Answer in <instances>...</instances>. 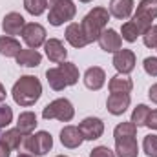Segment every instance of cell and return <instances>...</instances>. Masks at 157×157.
Here are the masks:
<instances>
[{
	"instance_id": "cell-1",
	"label": "cell",
	"mask_w": 157,
	"mask_h": 157,
	"mask_svg": "<svg viewBox=\"0 0 157 157\" xmlns=\"http://www.w3.org/2000/svg\"><path fill=\"white\" fill-rule=\"evenodd\" d=\"M11 95H13V101L18 104V106H33L42 95V84L37 77L33 75H22L15 84H13V90H11Z\"/></svg>"
},
{
	"instance_id": "cell-2",
	"label": "cell",
	"mask_w": 157,
	"mask_h": 157,
	"mask_svg": "<svg viewBox=\"0 0 157 157\" xmlns=\"http://www.w3.org/2000/svg\"><path fill=\"white\" fill-rule=\"evenodd\" d=\"M108 20H110V11L106 7H93L80 22L82 29H84V35L88 42H95L99 40L101 33L106 29L108 26Z\"/></svg>"
},
{
	"instance_id": "cell-3",
	"label": "cell",
	"mask_w": 157,
	"mask_h": 157,
	"mask_svg": "<svg viewBox=\"0 0 157 157\" xmlns=\"http://www.w3.org/2000/svg\"><path fill=\"white\" fill-rule=\"evenodd\" d=\"M73 115H75V108L68 99H55L42 110V117L46 121L57 119L60 122H70Z\"/></svg>"
},
{
	"instance_id": "cell-4",
	"label": "cell",
	"mask_w": 157,
	"mask_h": 157,
	"mask_svg": "<svg viewBox=\"0 0 157 157\" xmlns=\"http://www.w3.org/2000/svg\"><path fill=\"white\" fill-rule=\"evenodd\" d=\"M51 146H53V137L48 132H37V133L26 135L24 139V148L37 157L46 155L51 150Z\"/></svg>"
},
{
	"instance_id": "cell-5",
	"label": "cell",
	"mask_w": 157,
	"mask_h": 157,
	"mask_svg": "<svg viewBox=\"0 0 157 157\" xmlns=\"http://www.w3.org/2000/svg\"><path fill=\"white\" fill-rule=\"evenodd\" d=\"M154 18H157V0H141L132 20H133V22L137 24V28L144 33V31L152 26V20H154Z\"/></svg>"
},
{
	"instance_id": "cell-6",
	"label": "cell",
	"mask_w": 157,
	"mask_h": 157,
	"mask_svg": "<svg viewBox=\"0 0 157 157\" xmlns=\"http://www.w3.org/2000/svg\"><path fill=\"white\" fill-rule=\"evenodd\" d=\"M77 15V7L71 0H60L55 7L49 9V15H48V20L51 26H62L64 22H70L73 20Z\"/></svg>"
},
{
	"instance_id": "cell-7",
	"label": "cell",
	"mask_w": 157,
	"mask_h": 157,
	"mask_svg": "<svg viewBox=\"0 0 157 157\" xmlns=\"http://www.w3.org/2000/svg\"><path fill=\"white\" fill-rule=\"evenodd\" d=\"M22 39L31 49H37L46 42V29L37 22H29V24H26V28L22 31Z\"/></svg>"
},
{
	"instance_id": "cell-8",
	"label": "cell",
	"mask_w": 157,
	"mask_h": 157,
	"mask_svg": "<svg viewBox=\"0 0 157 157\" xmlns=\"http://www.w3.org/2000/svg\"><path fill=\"white\" fill-rule=\"evenodd\" d=\"M78 130L86 141H95L104 133V122L99 117H86L78 124Z\"/></svg>"
},
{
	"instance_id": "cell-9",
	"label": "cell",
	"mask_w": 157,
	"mask_h": 157,
	"mask_svg": "<svg viewBox=\"0 0 157 157\" xmlns=\"http://www.w3.org/2000/svg\"><path fill=\"white\" fill-rule=\"evenodd\" d=\"M113 66L121 75H128L135 68V53L132 49H119L113 55Z\"/></svg>"
},
{
	"instance_id": "cell-10",
	"label": "cell",
	"mask_w": 157,
	"mask_h": 157,
	"mask_svg": "<svg viewBox=\"0 0 157 157\" xmlns=\"http://www.w3.org/2000/svg\"><path fill=\"white\" fill-rule=\"evenodd\" d=\"M24 28H26V20H24V17H22L20 13L11 11V13H7V15L4 17V20H2V29H4V33L9 35V37H13V35H22Z\"/></svg>"
},
{
	"instance_id": "cell-11",
	"label": "cell",
	"mask_w": 157,
	"mask_h": 157,
	"mask_svg": "<svg viewBox=\"0 0 157 157\" xmlns=\"http://www.w3.org/2000/svg\"><path fill=\"white\" fill-rule=\"evenodd\" d=\"M97 42H99L101 49L106 51V53H115V51H119L122 48V37L115 29H104Z\"/></svg>"
},
{
	"instance_id": "cell-12",
	"label": "cell",
	"mask_w": 157,
	"mask_h": 157,
	"mask_svg": "<svg viewBox=\"0 0 157 157\" xmlns=\"http://www.w3.org/2000/svg\"><path fill=\"white\" fill-rule=\"evenodd\" d=\"M104 82H106V73H104L102 68L91 66V68L86 70V73H84V86L88 90L97 91V90H101L104 86Z\"/></svg>"
},
{
	"instance_id": "cell-13",
	"label": "cell",
	"mask_w": 157,
	"mask_h": 157,
	"mask_svg": "<svg viewBox=\"0 0 157 157\" xmlns=\"http://www.w3.org/2000/svg\"><path fill=\"white\" fill-rule=\"evenodd\" d=\"M44 49H46V55L51 62H64L66 57H68V49L64 48V44L59 39H49L44 42Z\"/></svg>"
},
{
	"instance_id": "cell-14",
	"label": "cell",
	"mask_w": 157,
	"mask_h": 157,
	"mask_svg": "<svg viewBox=\"0 0 157 157\" xmlns=\"http://www.w3.org/2000/svg\"><path fill=\"white\" fill-rule=\"evenodd\" d=\"M130 106V95L128 93H112L106 101V108L112 115H122Z\"/></svg>"
},
{
	"instance_id": "cell-15",
	"label": "cell",
	"mask_w": 157,
	"mask_h": 157,
	"mask_svg": "<svg viewBox=\"0 0 157 157\" xmlns=\"http://www.w3.org/2000/svg\"><path fill=\"white\" fill-rule=\"evenodd\" d=\"M82 141H84V137H82V133L77 126H64L60 130V143L66 148H71V150L78 148L82 144Z\"/></svg>"
},
{
	"instance_id": "cell-16",
	"label": "cell",
	"mask_w": 157,
	"mask_h": 157,
	"mask_svg": "<svg viewBox=\"0 0 157 157\" xmlns=\"http://www.w3.org/2000/svg\"><path fill=\"white\" fill-rule=\"evenodd\" d=\"M115 154L117 157H137L139 155V144L135 137H126L115 141Z\"/></svg>"
},
{
	"instance_id": "cell-17",
	"label": "cell",
	"mask_w": 157,
	"mask_h": 157,
	"mask_svg": "<svg viewBox=\"0 0 157 157\" xmlns=\"http://www.w3.org/2000/svg\"><path fill=\"white\" fill-rule=\"evenodd\" d=\"M133 0H112L110 2V15L117 20H126L133 11Z\"/></svg>"
},
{
	"instance_id": "cell-18",
	"label": "cell",
	"mask_w": 157,
	"mask_h": 157,
	"mask_svg": "<svg viewBox=\"0 0 157 157\" xmlns=\"http://www.w3.org/2000/svg\"><path fill=\"white\" fill-rule=\"evenodd\" d=\"M66 40H68L73 48H84V46L90 44L88 39H86V35H84L82 26H80V24H75V22H71V24L66 28Z\"/></svg>"
},
{
	"instance_id": "cell-19",
	"label": "cell",
	"mask_w": 157,
	"mask_h": 157,
	"mask_svg": "<svg viewBox=\"0 0 157 157\" xmlns=\"http://www.w3.org/2000/svg\"><path fill=\"white\" fill-rule=\"evenodd\" d=\"M15 59H17V64L24 66V68H37L42 62V55L37 49H31V48L29 49H20V53Z\"/></svg>"
},
{
	"instance_id": "cell-20",
	"label": "cell",
	"mask_w": 157,
	"mask_h": 157,
	"mask_svg": "<svg viewBox=\"0 0 157 157\" xmlns=\"http://www.w3.org/2000/svg\"><path fill=\"white\" fill-rule=\"evenodd\" d=\"M108 88H110V93H130L133 90V82H132L130 77L119 73V75L110 78Z\"/></svg>"
},
{
	"instance_id": "cell-21",
	"label": "cell",
	"mask_w": 157,
	"mask_h": 157,
	"mask_svg": "<svg viewBox=\"0 0 157 157\" xmlns=\"http://www.w3.org/2000/svg\"><path fill=\"white\" fill-rule=\"evenodd\" d=\"M37 128V115L33 112H22L17 121V130L24 135H31Z\"/></svg>"
},
{
	"instance_id": "cell-22",
	"label": "cell",
	"mask_w": 157,
	"mask_h": 157,
	"mask_svg": "<svg viewBox=\"0 0 157 157\" xmlns=\"http://www.w3.org/2000/svg\"><path fill=\"white\" fill-rule=\"evenodd\" d=\"M20 49L22 48H20L18 40H15L9 35L0 37V55H4V57H17L20 53Z\"/></svg>"
},
{
	"instance_id": "cell-23",
	"label": "cell",
	"mask_w": 157,
	"mask_h": 157,
	"mask_svg": "<svg viewBox=\"0 0 157 157\" xmlns=\"http://www.w3.org/2000/svg\"><path fill=\"white\" fill-rule=\"evenodd\" d=\"M59 70H60V73H62V77H64L68 86H73V84L78 82V70L73 62H66L64 60V62L59 64Z\"/></svg>"
},
{
	"instance_id": "cell-24",
	"label": "cell",
	"mask_w": 157,
	"mask_h": 157,
	"mask_svg": "<svg viewBox=\"0 0 157 157\" xmlns=\"http://www.w3.org/2000/svg\"><path fill=\"white\" fill-rule=\"evenodd\" d=\"M46 78H48V84H49L55 91H62V90L68 86L59 68H49V70L46 71Z\"/></svg>"
},
{
	"instance_id": "cell-25",
	"label": "cell",
	"mask_w": 157,
	"mask_h": 157,
	"mask_svg": "<svg viewBox=\"0 0 157 157\" xmlns=\"http://www.w3.org/2000/svg\"><path fill=\"white\" fill-rule=\"evenodd\" d=\"M24 137H26V135H24V133H20V132L15 128V130H7L0 139H2V141L11 148V150H18V148L24 144Z\"/></svg>"
},
{
	"instance_id": "cell-26",
	"label": "cell",
	"mask_w": 157,
	"mask_h": 157,
	"mask_svg": "<svg viewBox=\"0 0 157 157\" xmlns=\"http://www.w3.org/2000/svg\"><path fill=\"white\" fill-rule=\"evenodd\" d=\"M141 35H143V31L137 28V24H135L133 20L124 22L122 28H121V37L126 40V42H135L137 37H141Z\"/></svg>"
},
{
	"instance_id": "cell-27",
	"label": "cell",
	"mask_w": 157,
	"mask_h": 157,
	"mask_svg": "<svg viewBox=\"0 0 157 157\" xmlns=\"http://www.w3.org/2000/svg\"><path fill=\"white\" fill-rule=\"evenodd\" d=\"M135 133H137V126L130 121V122H121L115 126V130H113V137H115V141L119 139H126V137H135Z\"/></svg>"
},
{
	"instance_id": "cell-28",
	"label": "cell",
	"mask_w": 157,
	"mask_h": 157,
	"mask_svg": "<svg viewBox=\"0 0 157 157\" xmlns=\"http://www.w3.org/2000/svg\"><path fill=\"white\" fill-rule=\"evenodd\" d=\"M150 115V108L146 104H139L133 112H132V122L139 128V126H146V121Z\"/></svg>"
},
{
	"instance_id": "cell-29",
	"label": "cell",
	"mask_w": 157,
	"mask_h": 157,
	"mask_svg": "<svg viewBox=\"0 0 157 157\" xmlns=\"http://www.w3.org/2000/svg\"><path fill=\"white\" fill-rule=\"evenodd\" d=\"M24 7H26V11L29 15L39 17V15L44 13V9H46V2L44 0H24Z\"/></svg>"
},
{
	"instance_id": "cell-30",
	"label": "cell",
	"mask_w": 157,
	"mask_h": 157,
	"mask_svg": "<svg viewBox=\"0 0 157 157\" xmlns=\"http://www.w3.org/2000/svg\"><path fill=\"white\" fill-rule=\"evenodd\" d=\"M143 150L148 157H157V135L150 133L143 141Z\"/></svg>"
},
{
	"instance_id": "cell-31",
	"label": "cell",
	"mask_w": 157,
	"mask_h": 157,
	"mask_svg": "<svg viewBox=\"0 0 157 157\" xmlns=\"http://www.w3.org/2000/svg\"><path fill=\"white\" fill-rule=\"evenodd\" d=\"M143 42H144V46L146 48H157V26H150L144 33H143Z\"/></svg>"
},
{
	"instance_id": "cell-32",
	"label": "cell",
	"mask_w": 157,
	"mask_h": 157,
	"mask_svg": "<svg viewBox=\"0 0 157 157\" xmlns=\"http://www.w3.org/2000/svg\"><path fill=\"white\" fill-rule=\"evenodd\" d=\"M13 121V110L7 104H0V130L9 126Z\"/></svg>"
},
{
	"instance_id": "cell-33",
	"label": "cell",
	"mask_w": 157,
	"mask_h": 157,
	"mask_svg": "<svg viewBox=\"0 0 157 157\" xmlns=\"http://www.w3.org/2000/svg\"><path fill=\"white\" fill-rule=\"evenodd\" d=\"M143 66H144V71H146L148 75L157 77V57H148V59H144Z\"/></svg>"
},
{
	"instance_id": "cell-34",
	"label": "cell",
	"mask_w": 157,
	"mask_h": 157,
	"mask_svg": "<svg viewBox=\"0 0 157 157\" xmlns=\"http://www.w3.org/2000/svg\"><path fill=\"white\" fill-rule=\"evenodd\" d=\"M90 157H115V154L108 146H97L90 152Z\"/></svg>"
},
{
	"instance_id": "cell-35",
	"label": "cell",
	"mask_w": 157,
	"mask_h": 157,
	"mask_svg": "<svg viewBox=\"0 0 157 157\" xmlns=\"http://www.w3.org/2000/svg\"><path fill=\"white\" fill-rule=\"evenodd\" d=\"M146 126H148V128H152V130H157V110L150 112L148 121H146Z\"/></svg>"
},
{
	"instance_id": "cell-36",
	"label": "cell",
	"mask_w": 157,
	"mask_h": 157,
	"mask_svg": "<svg viewBox=\"0 0 157 157\" xmlns=\"http://www.w3.org/2000/svg\"><path fill=\"white\" fill-rule=\"evenodd\" d=\"M9 154H11V148L0 139V157H9Z\"/></svg>"
},
{
	"instance_id": "cell-37",
	"label": "cell",
	"mask_w": 157,
	"mask_h": 157,
	"mask_svg": "<svg viewBox=\"0 0 157 157\" xmlns=\"http://www.w3.org/2000/svg\"><path fill=\"white\" fill-rule=\"evenodd\" d=\"M148 97H150V101H152V102H155V104H157V84H154V86L148 90Z\"/></svg>"
},
{
	"instance_id": "cell-38",
	"label": "cell",
	"mask_w": 157,
	"mask_h": 157,
	"mask_svg": "<svg viewBox=\"0 0 157 157\" xmlns=\"http://www.w3.org/2000/svg\"><path fill=\"white\" fill-rule=\"evenodd\" d=\"M6 97H7L6 88H4V86H2V82H0V102H4V101H6Z\"/></svg>"
},
{
	"instance_id": "cell-39",
	"label": "cell",
	"mask_w": 157,
	"mask_h": 157,
	"mask_svg": "<svg viewBox=\"0 0 157 157\" xmlns=\"http://www.w3.org/2000/svg\"><path fill=\"white\" fill-rule=\"evenodd\" d=\"M44 2H46V7H49V9H51V7H55L60 0H44Z\"/></svg>"
},
{
	"instance_id": "cell-40",
	"label": "cell",
	"mask_w": 157,
	"mask_h": 157,
	"mask_svg": "<svg viewBox=\"0 0 157 157\" xmlns=\"http://www.w3.org/2000/svg\"><path fill=\"white\" fill-rule=\"evenodd\" d=\"M18 157H33V155H29V154H18Z\"/></svg>"
},
{
	"instance_id": "cell-41",
	"label": "cell",
	"mask_w": 157,
	"mask_h": 157,
	"mask_svg": "<svg viewBox=\"0 0 157 157\" xmlns=\"http://www.w3.org/2000/svg\"><path fill=\"white\" fill-rule=\"evenodd\" d=\"M80 2H91V0H80Z\"/></svg>"
},
{
	"instance_id": "cell-42",
	"label": "cell",
	"mask_w": 157,
	"mask_h": 157,
	"mask_svg": "<svg viewBox=\"0 0 157 157\" xmlns=\"http://www.w3.org/2000/svg\"><path fill=\"white\" fill-rule=\"evenodd\" d=\"M57 157H68V155H57Z\"/></svg>"
}]
</instances>
